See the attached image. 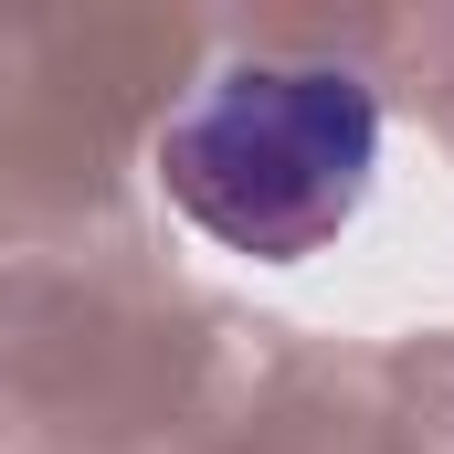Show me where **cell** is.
I'll use <instances>...</instances> for the list:
<instances>
[{
	"instance_id": "1",
	"label": "cell",
	"mask_w": 454,
	"mask_h": 454,
	"mask_svg": "<svg viewBox=\"0 0 454 454\" xmlns=\"http://www.w3.org/2000/svg\"><path fill=\"white\" fill-rule=\"evenodd\" d=\"M380 169V96L348 64H223L159 127L169 212L254 264H307L339 243Z\"/></svg>"
}]
</instances>
